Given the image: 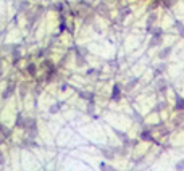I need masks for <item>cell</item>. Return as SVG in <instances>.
I'll return each instance as SVG.
<instances>
[{
    "label": "cell",
    "instance_id": "obj_1",
    "mask_svg": "<svg viewBox=\"0 0 184 171\" xmlns=\"http://www.w3.org/2000/svg\"><path fill=\"white\" fill-rule=\"evenodd\" d=\"M163 39H165V33L160 26L154 27V33L150 36V41H149V47H160L163 44Z\"/></svg>",
    "mask_w": 184,
    "mask_h": 171
},
{
    "label": "cell",
    "instance_id": "obj_2",
    "mask_svg": "<svg viewBox=\"0 0 184 171\" xmlns=\"http://www.w3.org/2000/svg\"><path fill=\"white\" fill-rule=\"evenodd\" d=\"M24 129H26L27 136H29L31 139H36L39 136V128H37V121H36V118H27Z\"/></svg>",
    "mask_w": 184,
    "mask_h": 171
},
{
    "label": "cell",
    "instance_id": "obj_3",
    "mask_svg": "<svg viewBox=\"0 0 184 171\" xmlns=\"http://www.w3.org/2000/svg\"><path fill=\"white\" fill-rule=\"evenodd\" d=\"M157 19H158V15L155 13V11H150L149 13V16H147V19H145V33L147 34H150L152 36V33H154V24L157 23Z\"/></svg>",
    "mask_w": 184,
    "mask_h": 171
},
{
    "label": "cell",
    "instance_id": "obj_4",
    "mask_svg": "<svg viewBox=\"0 0 184 171\" xmlns=\"http://www.w3.org/2000/svg\"><path fill=\"white\" fill-rule=\"evenodd\" d=\"M123 90H125V87L119 84V82H115V84L111 86V95H110V98L113 102H119V100H121V95H123Z\"/></svg>",
    "mask_w": 184,
    "mask_h": 171
},
{
    "label": "cell",
    "instance_id": "obj_5",
    "mask_svg": "<svg viewBox=\"0 0 184 171\" xmlns=\"http://www.w3.org/2000/svg\"><path fill=\"white\" fill-rule=\"evenodd\" d=\"M15 8L18 10V13H27L31 10V2L29 0H18V2H15Z\"/></svg>",
    "mask_w": 184,
    "mask_h": 171
},
{
    "label": "cell",
    "instance_id": "obj_6",
    "mask_svg": "<svg viewBox=\"0 0 184 171\" xmlns=\"http://www.w3.org/2000/svg\"><path fill=\"white\" fill-rule=\"evenodd\" d=\"M171 53H173V47H171V45H166V47H163V49L158 50L157 57H158V60L165 61V60H168V58L171 57Z\"/></svg>",
    "mask_w": 184,
    "mask_h": 171
},
{
    "label": "cell",
    "instance_id": "obj_7",
    "mask_svg": "<svg viewBox=\"0 0 184 171\" xmlns=\"http://www.w3.org/2000/svg\"><path fill=\"white\" fill-rule=\"evenodd\" d=\"M155 90L165 95V92L168 90V81L165 78H158L157 81H155Z\"/></svg>",
    "mask_w": 184,
    "mask_h": 171
},
{
    "label": "cell",
    "instance_id": "obj_8",
    "mask_svg": "<svg viewBox=\"0 0 184 171\" xmlns=\"http://www.w3.org/2000/svg\"><path fill=\"white\" fill-rule=\"evenodd\" d=\"M113 133L116 134V137L123 142L125 147H131V139H129V136H128L126 133H123V131H119V129H115V128H113Z\"/></svg>",
    "mask_w": 184,
    "mask_h": 171
},
{
    "label": "cell",
    "instance_id": "obj_9",
    "mask_svg": "<svg viewBox=\"0 0 184 171\" xmlns=\"http://www.w3.org/2000/svg\"><path fill=\"white\" fill-rule=\"evenodd\" d=\"M11 60H13V65H18V61L21 60V45L11 47Z\"/></svg>",
    "mask_w": 184,
    "mask_h": 171
},
{
    "label": "cell",
    "instance_id": "obj_10",
    "mask_svg": "<svg viewBox=\"0 0 184 171\" xmlns=\"http://www.w3.org/2000/svg\"><path fill=\"white\" fill-rule=\"evenodd\" d=\"M15 89H16V82H15V81H8V84H7L5 90H3L2 97H3V98L11 97V95H13V92H15Z\"/></svg>",
    "mask_w": 184,
    "mask_h": 171
},
{
    "label": "cell",
    "instance_id": "obj_11",
    "mask_svg": "<svg viewBox=\"0 0 184 171\" xmlns=\"http://www.w3.org/2000/svg\"><path fill=\"white\" fill-rule=\"evenodd\" d=\"M95 11H97L99 15H102V16H105V18H108V13H110L108 5H107L105 2H99L97 7H95Z\"/></svg>",
    "mask_w": 184,
    "mask_h": 171
},
{
    "label": "cell",
    "instance_id": "obj_12",
    "mask_svg": "<svg viewBox=\"0 0 184 171\" xmlns=\"http://www.w3.org/2000/svg\"><path fill=\"white\" fill-rule=\"evenodd\" d=\"M174 110L176 111H184V97L179 94H174Z\"/></svg>",
    "mask_w": 184,
    "mask_h": 171
},
{
    "label": "cell",
    "instance_id": "obj_13",
    "mask_svg": "<svg viewBox=\"0 0 184 171\" xmlns=\"http://www.w3.org/2000/svg\"><path fill=\"white\" fill-rule=\"evenodd\" d=\"M37 71H39V65L34 61H29L26 65V73L29 74V76H37Z\"/></svg>",
    "mask_w": 184,
    "mask_h": 171
},
{
    "label": "cell",
    "instance_id": "obj_14",
    "mask_svg": "<svg viewBox=\"0 0 184 171\" xmlns=\"http://www.w3.org/2000/svg\"><path fill=\"white\" fill-rule=\"evenodd\" d=\"M166 70H168V63H166V61H162V63H158V65L155 66L154 76H155V78H158L160 74H163V73H165Z\"/></svg>",
    "mask_w": 184,
    "mask_h": 171
},
{
    "label": "cell",
    "instance_id": "obj_15",
    "mask_svg": "<svg viewBox=\"0 0 184 171\" xmlns=\"http://www.w3.org/2000/svg\"><path fill=\"white\" fill-rule=\"evenodd\" d=\"M100 152H102L103 157H105V160H113L115 155H116V153L113 152V149H111V147H110V149H107V147H100Z\"/></svg>",
    "mask_w": 184,
    "mask_h": 171
},
{
    "label": "cell",
    "instance_id": "obj_16",
    "mask_svg": "<svg viewBox=\"0 0 184 171\" xmlns=\"http://www.w3.org/2000/svg\"><path fill=\"white\" fill-rule=\"evenodd\" d=\"M42 68H44V71H45V73L57 70V68H55V65H53V61H52L50 58H44V60H42Z\"/></svg>",
    "mask_w": 184,
    "mask_h": 171
},
{
    "label": "cell",
    "instance_id": "obj_17",
    "mask_svg": "<svg viewBox=\"0 0 184 171\" xmlns=\"http://www.w3.org/2000/svg\"><path fill=\"white\" fill-rule=\"evenodd\" d=\"M139 137L142 139V141L145 142H154V136H152V131L150 129H144L141 134H139Z\"/></svg>",
    "mask_w": 184,
    "mask_h": 171
},
{
    "label": "cell",
    "instance_id": "obj_18",
    "mask_svg": "<svg viewBox=\"0 0 184 171\" xmlns=\"http://www.w3.org/2000/svg\"><path fill=\"white\" fill-rule=\"evenodd\" d=\"M173 26L176 27L178 34L181 36V37H184V23H183V21H179V19H174V21H173Z\"/></svg>",
    "mask_w": 184,
    "mask_h": 171
},
{
    "label": "cell",
    "instance_id": "obj_19",
    "mask_svg": "<svg viewBox=\"0 0 184 171\" xmlns=\"http://www.w3.org/2000/svg\"><path fill=\"white\" fill-rule=\"evenodd\" d=\"M79 98H82V100H86V102L94 100V94L89 92V90H79Z\"/></svg>",
    "mask_w": 184,
    "mask_h": 171
},
{
    "label": "cell",
    "instance_id": "obj_20",
    "mask_svg": "<svg viewBox=\"0 0 184 171\" xmlns=\"http://www.w3.org/2000/svg\"><path fill=\"white\" fill-rule=\"evenodd\" d=\"M131 15V8L129 7H125V8H119V15H118V18H119V21H123V19H125L126 16H129Z\"/></svg>",
    "mask_w": 184,
    "mask_h": 171
},
{
    "label": "cell",
    "instance_id": "obj_21",
    "mask_svg": "<svg viewBox=\"0 0 184 171\" xmlns=\"http://www.w3.org/2000/svg\"><path fill=\"white\" fill-rule=\"evenodd\" d=\"M62 107H63V102H57V103H53V105L50 107L49 113H50V115H55V113H58V111L62 110Z\"/></svg>",
    "mask_w": 184,
    "mask_h": 171
},
{
    "label": "cell",
    "instance_id": "obj_22",
    "mask_svg": "<svg viewBox=\"0 0 184 171\" xmlns=\"http://www.w3.org/2000/svg\"><path fill=\"white\" fill-rule=\"evenodd\" d=\"M137 82H139V78H133V79H131V81L125 86V90H133L134 87L137 86Z\"/></svg>",
    "mask_w": 184,
    "mask_h": 171
},
{
    "label": "cell",
    "instance_id": "obj_23",
    "mask_svg": "<svg viewBox=\"0 0 184 171\" xmlns=\"http://www.w3.org/2000/svg\"><path fill=\"white\" fill-rule=\"evenodd\" d=\"M131 115H133V120H134L136 123H139V124H142V123H144V116L139 113V111L133 110V113H131Z\"/></svg>",
    "mask_w": 184,
    "mask_h": 171
},
{
    "label": "cell",
    "instance_id": "obj_24",
    "mask_svg": "<svg viewBox=\"0 0 184 171\" xmlns=\"http://www.w3.org/2000/svg\"><path fill=\"white\" fill-rule=\"evenodd\" d=\"M24 126H26V118L23 116V115L18 113V116H16V128H24Z\"/></svg>",
    "mask_w": 184,
    "mask_h": 171
},
{
    "label": "cell",
    "instance_id": "obj_25",
    "mask_svg": "<svg viewBox=\"0 0 184 171\" xmlns=\"http://www.w3.org/2000/svg\"><path fill=\"white\" fill-rule=\"evenodd\" d=\"M53 10L57 11V13H65V3H63V2L53 3Z\"/></svg>",
    "mask_w": 184,
    "mask_h": 171
},
{
    "label": "cell",
    "instance_id": "obj_26",
    "mask_svg": "<svg viewBox=\"0 0 184 171\" xmlns=\"http://www.w3.org/2000/svg\"><path fill=\"white\" fill-rule=\"evenodd\" d=\"M176 3V0H162V7L163 8H171Z\"/></svg>",
    "mask_w": 184,
    "mask_h": 171
},
{
    "label": "cell",
    "instance_id": "obj_27",
    "mask_svg": "<svg viewBox=\"0 0 184 171\" xmlns=\"http://www.w3.org/2000/svg\"><path fill=\"white\" fill-rule=\"evenodd\" d=\"M94 110H95V102L94 100H89V102H87V113L94 115Z\"/></svg>",
    "mask_w": 184,
    "mask_h": 171
},
{
    "label": "cell",
    "instance_id": "obj_28",
    "mask_svg": "<svg viewBox=\"0 0 184 171\" xmlns=\"http://www.w3.org/2000/svg\"><path fill=\"white\" fill-rule=\"evenodd\" d=\"M94 74H100V68H89L86 71V76H94Z\"/></svg>",
    "mask_w": 184,
    "mask_h": 171
},
{
    "label": "cell",
    "instance_id": "obj_29",
    "mask_svg": "<svg viewBox=\"0 0 184 171\" xmlns=\"http://www.w3.org/2000/svg\"><path fill=\"white\" fill-rule=\"evenodd\" d=\"M100 170H102V171H116L111 165H107L105 161H102V163H100Z\"/></svg>",
    "mask_w": 184,
    "mask_h": 171
},
{
    "label": "cell",
    "instance_id": "obj_30",
    "mask_svg": "<svg viewBox=\"0 0 184 171\" xmlns=\"http://www.w3.org/2000/svg\"><path fill=\"white\" fill-rule=\"evenodd\" d=\"M165 107H166V102H165V100H163V102H158L157 105H155V111H157V113H158V111L165 110Z\"/></svg>",
    "mask_w": 184,
    "mask_h": 171
},
{
    "label": "cell",
    "instance_id": "obj_31",
    "mask_svg": "<svg viewBox=\"0 0 184 171\" xmlns=\"http://www.w3.org/2000/svg\"><path fill=\"white\" fill-rule=\"evenodd\" d=\"M174 171H184V158H183V160H179L174 165Z\"/></svg>",
    "mask_w": 184,
    "mask_h": 171
},
{
    "label": "cell",
    "instance_id": "obj_32",
    "mask_svg": "<svg viewBox=\"0 0 184 171\" xmlns=\"http://www.w3.org/2000/svg\"><path fill=\"white\" fill-rule=\"evenodd\" d=\"M66 27H68L66 21H60V24H58V34L65 33V31H66Z\"/></svg>",
    "mask_w": 184,
    "mask_h": 171
},
{
    "label": "cell",
    "instance_id": "obj_33",
    "mask_svg": "<svg viewBox=\"0 0 184 171\" xmlns=\"http://www.w3.org/2000/svg\"><path fill=\"white\" fill-rule=\"evenodd\" d=\"M45 53H47V49H39L37 53H36V57L41 58V60H44V58H45Z\"/></svg>",
    "mask_w": 184,
    "mask_h": 171
},
{
    "label": "cell",
    "instance_id": "obj_34",
    "mask_svg": "<svg viewBox=\"0 0 184 171\" xmlns=\"http://www.w3.org/2000/svg\"><path fill=\"white\" fill-rule=\"evenodd\" d=\"M108 65L111 66V68H115V70H118V68H119V63H118V60H116V58H113V60H110V61H108Z\"/></svg>",
    "mask_w": 184,
    "mask_h": 171
},
{
    "label": "cell",
    "instance_id": "obj_35",
    "mask_svg": "<svg viewBox=\"0 0 184 171\" xmlns=\"http://www.w3.org/2000/svg\"><path fill=\"white\" fill-rule=\"evenodd\" d=\"M0 131H2V134H3L5 137H8V136H10V129H7L3 124H0Z\"/></svg>",
    "mask_w": 184,
    "mask_h": 171
},
{
    "label": "cell",
    "instance_id": "obj_36",
    "mask_svg": "<svg viewBox=\"0 0 184 171\" xmlns=\"http://www.w3.org/2000/svg\"><path fill=\"white\" fill-rule=\"evenodd\" d=\"M19 92H21V97H24L26 95V92H27V86L23 82V86H21V89H19Z\"/></svg>",
    "mask_w": 184,
    "mask_h": 171
},
{
    "label": "cell",
    "instance_id": "obj_37",
    "mask_svg": "<svg viewBox=\"0 0 184 171\" xmlns=\"http://www.w3.org/2000/svg\"><path fill=\"white\" fill-rule=\"evenodd\" d=\"M68 33H70V34H74V23H71V24L68 26Z\"/></svg>",
    "mask_w": 184,
    "mask_h": 171
},
{
    "label": "cell",
    "instance_id": "obj_38",
    "mask_svg": "<svg viewBox=\"0 0 184 171\" xmlns=\"http://www.w3.org/2000/svg\"><path fill=\"white\" fill-rule=\"evenodd\" d=\"M66 89H68V84H66V82H62V84H60V90H62V92H65Z\"/></svg>",
    "mask_w": 184,
    "mask_h": 171
},
{
    "label": "cell",
    "instance_id": "obj_39",
    "mask_svg": "<svg viewBox=\"0 0 184 171\" xmlns=\"http://www.w3.org/2000/svg\"><path fill=\"white\" fill-rule=\"evenodd\" d=\"M0 76H2V66H0Z\"/></svg>",
    "mask_w": 184,
    "mask_h": 171
}]
</instances>
